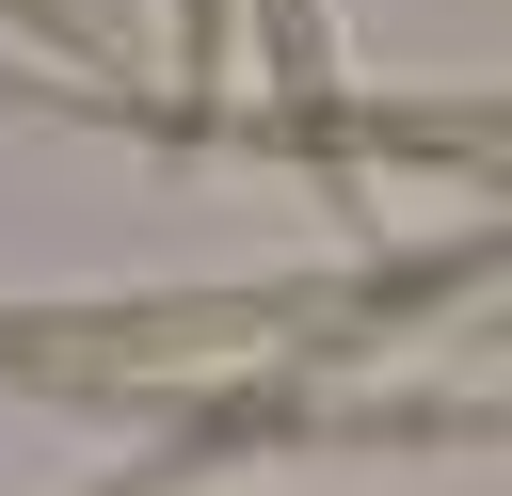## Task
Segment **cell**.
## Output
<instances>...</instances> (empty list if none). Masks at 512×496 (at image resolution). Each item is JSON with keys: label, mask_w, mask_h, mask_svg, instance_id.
I'll return each mask as SVG.
<instances>
[{"label": "cell", "mask_w": 512, "mask_h": 496, "mask_svg": "<svg viewBox=\"0 0 512 496\" xmlns=\"http://www.w3.org/2000/svg\"><path fill=\"white\" fill-rule=\"evenodd\" d=\"M0 16H16L32 48H80V64H96V16H80V0H0Z\"/></svg>", "instance_id": "7a4b0ae2"}, {"label": "cell", "mask_w": 512, "mask_h": 496, "mask_svg": "<svg viewBox=\"0 0 512 496\" xmlns=\"http://www.w3.org/2000/svg\"><path fill=\"white\" fill-rule=\"evenodd\" d=\"M176 64H192V80H224V0H176Z\"/></svg>", "instance_id": "3957f363"}, {"label": "cell", "mask_w": 512, "mask_h": 496, "mask_svg": "<svg viewBox=\"0 0 512 496\" xmlns=\"http://www.w3.org/2000/svg\"><path fill=\"white\" fill-rule=\"evenodd\" d=\"M256 32H272V144H304V160L352 192V80H336V48H320V0H256Z\"/></svg>", "instance_id": "6da1fadb"}]
</instances>
